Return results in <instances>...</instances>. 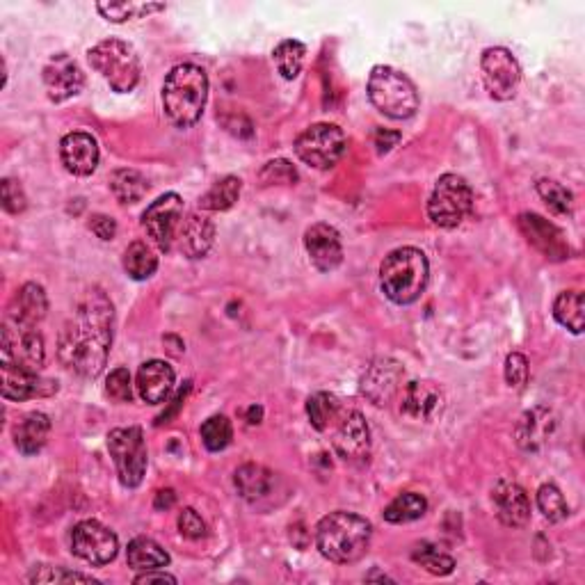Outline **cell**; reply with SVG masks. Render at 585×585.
<instances>
[{
    "label": "cell",
    "instance_id": "cell-48",
    "mask_svg": "<svg viewBox=\"0 0 585 585\" xmlns=\"http://www.w3.org/2000/svg\"><path fill=\"white\" fill-rule=\"evenodd\" d=\"M90 229L96 238L101 240H112L117 236V222L110 218V215H92L90 218Z\"/></svg>",
    "mask_w": 585,
    "mask_h": 585
},
{
    "label": "cell",
    "instance_id": "cell-24",
    "mask_svg": "<svg viewBox=\"0 0 585 585\" xmlns=\"http://www.w3.org/2000/svg\"><path fill=\"white\" fill-rule=\"evenodd\" d=\"M174 368L160 359H151V362L142 364L138 371V394L149 405H160L170 398L174 389Z\"/></svg>",
    "mask_w": 585,
    "mask_h": 585
},
{
    "label": "cell",
    "instance_id": "cell-5",
    "mask_svg": "<svg viewBox=\"0 0 585 585\" xmlns=\"http://www.w3.org/2000/svg\"><path fill=\"white\" fill-rule=\"evenodd\" d=\"M368 99L389 119H410L419 110V92L403 71L378 64L368 76Z\"/></svg>",
    "mask_w": 585,
    "mask_h": 585
},
{
    "label": "cell",
    "instance_id": "cell-49",
    "mask_svg": "<svg viewBox=\"0 0 585 585\" xmlns=\"http://www.w3.org/2000/svg\"><path fill=\"white\" fill-rule=\"evenodd\" d=\"M400 138H403V135H400L398 131H387V128H378V131H375V135H373L375 151H378L380 156L389 154V151L394 149L396 144L400 142Z\"/></svg>",
    "mask_w": 585,
    "mask_h": 585
},
{
    "label": "cell",
    "instance_id": "cell-31",
    "mask_svg": "<svg viewBox=\"0 0 585 585\" xmlns=\"http://www.w3.org/2000/svg\"><path fill=\"white\" fill-rule=\"evenodd\" d=\"M585 300L581 291H565L560 293L554 302V316L563 327L572 334H581L585 325Z\"/></svg>",
    "mask_w": 585,
    "mask_h": 585
},
{
    "label": "cell",
    "instance_id": "cell-6",
    "mask_svg": "<svg viewBox=\"0 0 585 585\" xmlns=\"http://www.w3.org/2000/svg\"><path fill=\"white\" fill-rule=\"evenodd\" d=\"M92 69L106 78V83L117 94L133 92L140 83V58L131 44L122 39H103L87 53Z\"/></svg>",
    "mask_w": 585,
    "mask_h": 585
},
{
    "label": "cell",
    "instance_id": "cell-46",
    "mask_svg": "<svg viewBox=\"0 0 585 585\" xmlns=\"http://www.w3.org/2000/svg\"><path fill=\"white\" fill-rule=\"evenodd\" d=\"M506 382L512 389H524L528 382V359L522 352H510L506 357Z\"/></svg>",
    "mask_w": 585,
    "mask_h": 585
},
{
    "label": "cell",
    "instance_id": "cell-42",
    "mask_svg": "<svg viewBox=\"0 0 585 585\" xmlns=\"http://www.w3.org/2000/svg\"><path fill=\"white\" fill-rule=\"evenodd\" d=\"M259 176L263 186H295V183H298V170L284 158L270 160Z\"/></svg>",
    "mask_w": 585,
    "mask_h": 585
},
{
    "label": "cell",
    "instance_id": "cell-30",
    "mask_svg": "<svg viewBox=\"0 0 585 585\" xmlns=\"http://www.w3.org/2000/svg\"><path fill=\"white\" fill-rule=\"evenodd\" d=\"M124 270L128 277L135 279V282H144V279L156 275L158 256L147 243L135 240V243L128 245V250L124 252Z\"/></svg>",
    "mask_w": 585,
    "mask_h": 585
},
{
    "label": "cell",
    "instance_id": "cell-19",
    "mask_svg": "<svg viewBox=\"0 0 585 585\" xmlns=\"http://www.w3.org/2000/svg\"><path fill=\"white\" fill-rule=\"evenodd\" d=\"M304 247H307V254L314 266L320 272H332L341 266L343 261V245L339 231L330 224H314V227L307 229L304 234Z\"/></svg>",
    "mask_w": 585,
    "mask_h": 585
},
{
    "label": "cell",
    "instance_id": "cell-50",
    "mask_svg": "<svg viewBox=\"0 0 585 585\" xmlns=\"http://www.w3.org/2000/svg\"><path fill=\"white\" fill-rule=\"evenodd\" d=\"M135 583L142 585V583H176V576L167 574L163 570H151V572H142L135 576Z\"/></svg>",
    "mask_w": 585,
    "mask_h": 585
},
{
    "label": "cell",
    "instance_id": "cell-10",
    "mask_svg": "<svg viewBox=\"0 0 585 585\" xmlns=\"http://www.w3.org/2000/svg\"><path fill=\"white\" fill-rule=\"evenodd\" d=\"M46 348L44 336L37 327L21 325L5 318L3 325V346H0V362L26 368V371H39L44 366Z\"/></svg>",
    "mask_w": 585,
    "mask_h": 585
},
{
    "label": "cell",
    "instance_id": "cell-17",
    "mask_svg": "<svg viewBox=\"0 0 585 585\" xmlns=\"http://www.w3.org/2000/svg\"><path fill=\"white\" fill-rule=\"evenodd\" d=\"M444 391L430 380H414L403 387L400 412L412 421H435L444 412Z\"/></svg>",
    "mask_w": 585,
    "mask_h": 585
},
{
    "label": "cell",
    "instance_id": "cell-52",
    "mask_svg": "<svg viewBox=\"0 0 585 585\" xmlns=\"http://www.w3.org/2000/svg\"><path fill=\"white\" fill-rule=\"evenodd\" d=\"M174 501H176V494L172 492V490H160L158 494H156V510H170L172 506H174Z\"/></svg>",
    "mask_w": 585,
    "mask_h": 585
},
{
    "label": "cell",
    "instance_id": "cell-38",
    "mask_svg": "<svg viewBox=\"0 0 585 585\" xmlns=\"http://www.w3.org/2000/svg\"><path fill=\"white\" fill-rule=\"evenodd\" d=\"M96 10L103 16V19L110 23H124L128 19H142V16H149L154 12H163L165 5L158 3H99Z\"/></svg>",
    "mask_w": 585,
    "mask_h": 585
},
{
    "label": "cell",
    "instance_id": "cell-12",
    "mask_svg": "<svg viewBox=\"0 0 585 585\" xmlns=\"http://www.w3.org/2000/svg\"><path fill=\"white\" fill-rule=\"evenodd\" d=\"M183 222V199L176 192L158 197L142 213V227L158 250L170 252Z\"/></svg>",
    "mask_w": 585,
    "mask_h": 585
},
{
    "label": "cell",
    "instance_id": "cell-8",
    "mask_svg": "<svg viewBox=\"0 0 585 585\" xmlns=\"http://www.w3.org/2000/svg\"><path fill=\"white\" fill-rule=\"evenodd\" d=\"M108 451L110 458L117 467L119 483L126 490H135L142 483L144 474H147V442L138 426L128 428H115L108 435Z\"/></svg>",
    "mask_w": 585,
    "mask_h": 585
},
{
    "label": "cell",
    "instance_id": "cell-1",
    "mask_svg": "<svg viewBox=\"0 0 585 585\" xmlns=\"http://www.w3.org/2000/svg\"><path fill=\"white\" fill-rule=\"evenodd\" d=\"M115 309L101 288H92L78 302L74 318L60 332V362L80 378H99L112 346Z\"/></svg>",
    "mask_w": 585,
    "mask_h": 585
},
{
    "label": "cell",
    "instance_id": "cell-21",
    "mask_svg": "<svg viewBox=\"0 0 585 585\" xmlns=\"http://www.w3.org/2000/svg\"><path fill=\"white\" fill-rule=\"evenodd\" d=\"M492 503L503 526L522 528L531 519V501L515 480H499L492 490Z\"/></svg>",
    "mask_w": 585,
    "mask_h": 585
},
{
    "label": "cell",
    "instance_id": "cell-39",
    "mask_svg": "<svg viewBox=\"0 0 585 585\" xmlns=\"http://www.w3.org/2000/svg\"><path fill=\"white\" fill-rule=\"evenodd\" d=\"M202 442L211 453H220L231 444V437H234V426L224 414H215L211 419L204 421L202 426Z\"/></svg>",
    "mask_w": 585,
    "mask_h": 585
},
{
    "label": "cell",
    "instance_id": "cell-18",
    "mask_svg": "<svg viewBox=\"0 0 585 585\" xmlns=\"http://www.w3.org/2000/svg\"><path fill=\"white\" fill-rule=\"evenodd\" d=\"M517 222L528 243H531L535 250H540L547 259L563 261L570 256V245H567L563 231H560L556 224L544 220L542 215L522 213Z\"/></svg>",
    "mask_w": 585,
    "mask_h": 585
},
{
    "label": "cell",
    "instance_id": "cell-23",
    "mask_svg": "<svg viewBox=\"0 0 585 585\" xmlns=\"http://www.w3.org/2000/svg\"><path fill=\"white\" fill-rule=\"evenodd\" d=\"M176 240H179V250L183 256H188L192 261L204 259L208 250L213 247L215 224L204 213H190L188 218L181 222Z\"/></svg>",
    "mask_w": 585,
    "mask_h": 585
},
{
    "label": "cell",
    "instance_id": "cell-11",
    "mask_svg": "<svg viewBox=\"0 0 585 585\" xmlns=\"http://www.w3.org/2000/svg\"><path fill=\"white\" fill-rule=\"evenodd\" d=\"M480 69H483V83L496 101L515 99L522 83V69L515 55L503 46L487 48L480 58Z\"/></svg>",
    "mask_w": 585,
    "mask_h": 585
},
{
    "label": "cell",
    "instance_id": "cell-29",
    "mask_svg": "<svg viewBox=\"0 0 585 585\" xmlns=\"http://www.w3.org/2000/svg\"><path fill=\"white\" fill-rule=\"evenodd\" d=\"M126 560L135 572H151L170 565V554L151 538H135L128 544Z\"/></svg>",
    "mask_w": 585,
    "mask_h": 585
},
{
    "label": "cell",
    "instance_id": "cell-43",
    "mask_svg": "<svg viewBox=\"0 0 585 585\" xmlns=\"http://www.w3.org/2000/svg\"><path fill=\"white\" fill-rule=\"evenodd\" d=\"M106 396L112 403H131L133 400V384L128 368H115L106 380Z\"/></svg>",
    "mask_w": 585,
    "mask_h": 585
},
{
    "label": "cell",
    "instance_id": "cell-16",
    "mask_svg": "<svg viewBox=\"0 0 585 585\" xmlns=\"http://www.w3.org/2000/svg\"><path fill=\"white\" fill-rule=\"evenodd\" d=\"M403 387V366L394 359L380 357L362 375V396L373 405H389Z\"/></svg>",
    "mask_w": 585,
    "mask_h": 585
},
{
    "label": "cell",
    "instance_id": "cell-53",
    "mask_svg": "<svg viewBox=\"0 0 585 585\" xmlns=\"http://www.w3.org/2000/svg\"><path fill=\"white\" fill-rule=\"evenodd\" d=\"M250 414H252V419H250V423L254 426V423H261V414H263V410L261 407H252L250 410Z\"/></svg>",
    "mask_w": 585,
    "mask_h": 585
},
{
    "label": "cell",
    "instance_id": "cell-33",
    "mask_svg": "<svg viewBox=\"0 0 585 585\" xmlns=\"http://www.w3.org/2000/svg\"><path fill=\"white\" fill-rule=\"evenodd\" d=\"M110 190L119 204H135L147 195V181L135 170H117L110 176Z\"/></svg>",
    "mask_w": 585,
    "mask_h": 585
},
{
    "label": "cell",
    "instance_id": "cell-7",
    "mask_svg": "<svg viewBox=\"0 0 585 585\" xmlns=\"http://www.w3.org/2000/svg\"><path fill=\"white\" fill-rule=\"evenodd\" d=\"M474 208V190L458 174H444L428 199V218L442 229H455Z\"/></svg>",
    "mask_w": 585,
    "mask_h": 585
},
{
    "label": "cell",
    "instance_id": "cell-15",
    "mask_svg": "<svg viewBox=\"0 0 585 585\" xmlns=\"http://www.w3.org/2000/svg\"><path fill=\"white\" fill-rule=\"evenodd\" d=\"M334 451L341 460L350 464H362L371 453V430L362 412H348L336 423Z\"/></svg>",
    "mask_w": 585,
    "mask_h": 585
},
{
    "label": "cell",
    "instance_id": "cell-36",
    "mask_svg": "<svg viewBox=\"0 0 585 585\" xmlns=\"http://www.w3.org/2000/svg\"><path fill=\"white\" fill-rule=\"evenodd\" d=\"M341 405L339 400L330 394H314L307 400V416L318 432H325L330 426H334L339 419Z\"/></svg>",
    "mask_w": 585,
    "mask_h": 585
},
{
    "label": "cell",
    "instance_id": "cell-22",
    "mask_svg": "<svg viewBox=\"0 0 585 585\" xmlns=\"http://www.w3.org/2000/svg\"><path fill=\"white\" fill-rule=\"evenodd\" d=\"M58 391V382L39 378L35 371L26 368L3 364V398L5 400H30V398H46Z\"/></svg>",
    "mask_w": 585,
    "mask_h": 585
},
{
    "label": "cell",
    "instance_id": "cell-27",
    "mask_svg": "<svg viewBox=\"0 0 585 585\" xmlns=\"http://www.w3.org/2000/svg\"><path fill=\"white\" fill-rule=\"evenodd\" d=\"M51 435V419L44 412H30L16 423L14 444L21 455H37Z\"/></svg>",
    "mask_w": 585,
    "mask_h": 585
},
{
    "label": "cell",
    "instance_id": "cell-28",
    "mask_svg": "<svg viewBox=\"0 0 585 585\" xmlns=\"http://www.w3.org/2000/svg\"><path fill=\"white\" fill-rule=\"evenodd\" d=\"M236 490L243 496L245 501L256 503L272 492V485H275V474H270L266 467L261 464H245L240 467L234 476Z\"/></svg>",
    "mask_w": 585,
    "mask_h": 585
},
{
    "label": "cell",
    "instance_id": "cell-20",
    "mask_svg": "<svg viewBox=\"0 0 585 585\" xmlns=\"http://www.w3.org/2000/svg\"><path fill=\"white\" fill-rule=\"evenodd\" d=\"M60 158L69 174L90 176L99 167V144L90 133H69L60 142Z\"/></svg>",
    "mask_w": 585,
    "mask_h": 585
},
{
    "label": "cell",
    "instance_id": "cell-4",
    "mask_svg": "<svg viewBox=\"0 0 585 585\" xmlns=\"http://www.w3.org/2000/svg\"><path fill=\"white\" fill-rule=\"evenodd\" d=\"M430 279V266L426 254L416 247H398L384 256L380 266V286L387 298L407 307L421 298Z\"/></svg>",
    "mask_w": 585,
    "mask_h": 585
},
{
    "label": "cell",
    "instance_id": "cell-26",
    "mask_svg": "<svg viewBox=\"0 0 585 585\" xmlns=\"http://www.w3.org/2000/svg\"><path fill=\"white\" fill-rule=\"evenodd\" d=\"M556 428L554 414L544 407H535V410H528L522 414V419L517 423V444L528 453L540 451V448L549 442L551 432Z\"/></svg>",
    "mask_w": 585,
    "mask_h": 585
},
{
    "label": "cell",
    "instance_id": "cell-41",
    "mask_svg": "<svg viewBox=\"0 0 585 585\" xmlns=\"http://www.w3.org/2000/svg\"><path fill=\"white\" fill-rule=\"evenodd\" d=\"M538 508L549 522H563V519L570 515V508H567L563 492L551 483L542 485L538 490Z\"/></svg>",
    "mask_w": 585,
    "mask_h": 585
},
{
    "label": "cell",
    "instance_id": "cell-45",
    "mask_svg": "<svg viewBox=\"0 0 585 585\" xmlns=\"http://www.w3.org/2000/svg\"><path fill=\"white\" fill-rule=\"evenodd\" d=\"M0 199H3L5 211L12 215H19L28 208L26 192H23L21 183L14 179H3V183H0Z\"/></svg>",
    "mask_w": 585,
    "mask_h": 585
},
{
    "label": "cell",
    "instance_id": "cell-14",
    "mask_svg": "<svg viewBox=\"0 0 585 585\" xmlns=\"http://www.w3.org/2000/svg\"><path fill=\"white\" fill-rule=\"evenodd\" d=\"M42 78H44L48 99H51L53 103H64V101L74 99L85 85L83 69H80L76 60L69 58L67 53L53 55V58L46 62Z\"/></svg>",
    "mask_w": 585,
    "mask_h": 585
},
{
    "label": "cell",
    "instance_id": "cell-32",
    "mask_svg": "<svg viewBox=\"0 0 585 585\" xmlns=\"http://www.w3.org/2000/svg\"><path fill=\"white\" fill-rule=\"evenodd\" d=\"M426 510H428V501L423 499L421 494L405 492L396 496V499L384 508V519H387L389 524H410L426 515Z\"/></svg>",
    "mask_w": 585,
    "mask_h": 585
},
{
    "label": "cell",
    "instance_id": "cell-13",
    "mask_svg": "<svg viewBox=\"0 0 585 585\" xmlns=\"http://www.w3.org/2000/svg\"><path fill=\"white\" fill-rule=\"evenodd\" d=\"M71 551L90 565H108L119 554L117 535L94 519L80 522L71 531Z\"/></svg>",
    "mask_w": 585,
    "mask_h": 585
},
{
    "label": "cell",
    "instance_id": "cell-25",
    "mask_svg": "<svg viewBox=\"0 0 585 585\" xmlns=\"http://www.w3.org/2000/svg\"><path fill=\"white\" fill-rule=\"evenodd\" d=\"M48 311V298L46 291L39 284H23L10 302V309H7V318L14 320V323L21 325H32L37 327L46 318Z\"/></svg>",
    "mask_w": 585,
    "mask_h": 585
},
{
    "label": "cell",
    "instance_id": "cell-40",
    "mask_svg": "<svg viewBox=\"0 0 585 585\" xmlns=\"http://www.w3.org/2000/svg\"><path fill=\"white\" fill-rule=\"evenodd\" d=\"M535 190H538L542 202L547 204L556 215H572L574 197H572V192L563 186V183H558L554 179H540Z\"/></svg>",
    "mask_w": 585,
    "mask_h": 585
},
{
    "label": "cell",
    "instance_id": "cell-51",
    "mask_svg": "<svg viewBox=\"0 0 585 585\" xmlns=\"http://www.w3.org/2000/svg\"><path fill=\"white\" fill-rule=\"evenodd\" d=\"M188 391H190V382H186V387H183L179 394L174 396V400H172V407H170V412H165V414H160L158 416V421H156V426H163V423H167L172 419V414H176L179 412V407L183 405V400H186V396H188Z\"/></svg>",
    "mask_w": 585,
    "mask_h": 585
},
{
    "label": "cell",
    "instance_id": "cell-37",
    "mask_svg": "<svg viewBox=\"0 0 585 585\" xmlns=\"http://www.w3.org/2000/svg\"><path fill=\"white\" fill-rule=\"evenodd\" d=\"M412 560L416 565H421L423 570L435 574V576H448L455 570L453 556L444 554L442 549L435 547L430 542H421L419 547L412 551Z\"/></svg>",
    "mask_w": 585,
    "mask_h": 585
},
{
    "label": "cell",
    "instance_id": "cell-9",
    "mask_svg": "<svg viewBox=\"0 0 585 585\" xmlns=\"http://www.w3.org/2000/svg\"><path fill=\"white\" fill-rule=\"evenodd\" d=\"M348 149V138L336 124H314L295 140V154L314 170H332Z\"/></svg>",
    "mask_w": 585,
    "mask_h": 585
},
{
    "label": "cell",
    "instance_id": "cell-34",
    "mask_svg": "<svg viewBox=\"0 0 585 585\" xmlns=\"http://www.w3.org/2000/svg\"><path fill=\"white\" fill-rule=\"evenodd\" d=\"M240 190H243V181L238 176H224L199 199V208H204V211H229L238 202Z\"/></svg>",
    "mask_w": 585,
    "mask_h": 585
},
{
    "label": "cell",
    "instance_id": "cell-35",
    "mask_svg": "<svg viewBox=\"0 0 585 585\" xmlns=\"http://www.w3.org/2000/svg\"><path fill=\"white\" fill-rule=\"evenodd\" d=\"M304 55H307V48L302 42H295V39H286V42L277 44L275 51H272V60H275L279 74L286 80H293L300 76Z\"/></svg>",
    "mask_w": 585,
    "mask_h": 585
},
{
    "label": "cell",
    "instance_id": "cell-44",
    "mask_svg": "<svg viewBox=\"0 0 585 585\" xmlns=\"http://www.w3.org/2000/svg\"><path fill=\"white\" fill-rule=\"evenodd\" d=\"M32 583H99L92 576L80 574V572H69L64 567H39L30 574Z\"/></svg>",
    "mask_w": 585,
    "mask_h": 585
},
{
    "label": "cell",
    "instance_id": "cell-47",
    "mask_svg": "<svg viewBox=\"0 0 585 585\" xmlns=\"http://www.w3.org/2000/svg\"><path fill=\"white\" fill-rule=\"evenodd\" d=\"M179 531L183 538H188V540H202L206 535V524H204V519L197 515V510L186 508L179 515Z\"/></svg>",
    "mask_w": 585,
    "mask_h": 585
},
{
    "label": "cell",
    "instance_id": "cell-3",
    "mask_svg": "<svg viewBox=\"0 0 585 585\" xmlns=\"http://www.w3.org/2000/svg\"><path fill=\"white\" fill-rule=\"evenodd\" d=\"M208 99V76L197 64H176L163 85V108L170 122L190 128L199 122Z\"/></svg>",
    "mask_w": 585,
    "mask_h": 585
},
{
    "label": "cell",
    "instance_id": "cell-2",
    "mask_svg": "<svg viewBox=\"0 0 585 585\" xmlns=\"http://www.w3.org/2000/svg\"><path fill=\"white\" fill-rule=\"evenodd\" d=\"M373 538V526L362 515L336 510L316 526V544L327 560L336 565H352L366 556Z\"/></svg>",
    "mask_w": 585,
    "mask_h": 585
}]
</instances>
